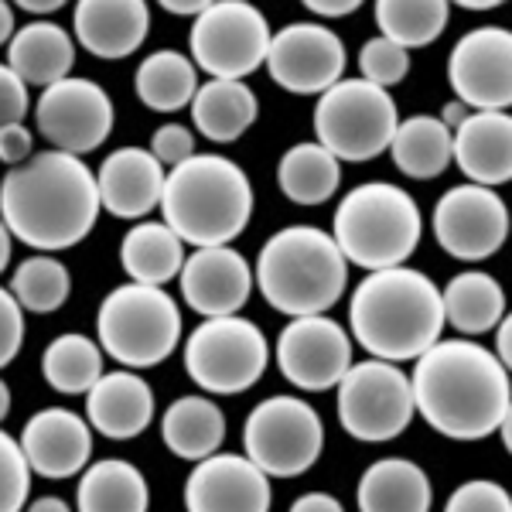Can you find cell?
I'll list each match as a JSON object with an SVG mask.
<instances>
[{
    "label": "cell",
    "mask_w": 512,
    "mask_h": 512,
    "mask_svg": "<svg viewBox=\"0 0 512 512\" xmlns=\"http://www.w3.org/2000/svg\"><path fill=\"white\" fill-rule=\"evenodd\" d=\"M11 243H14V236L7 233L4 219H0V274H4V267L11 263Z\"/></svg>",
    "instance_id": "obj_53"
},
{
    "label": "cell",
    "mask_w": 512,
    "mask_h": 512,
    "mask_svg": "<svg viewBox=\"0 0 512 512\" xmlns=\"http://www.w3.org/2000/svg\"><path fill=\"white\" fill-rule=\"evenodd\" d=\"M414 417L410 376L393 362H352L349 373L338 379V420L355 441H393L414 424Z\"/></svg>",
    "instance_id": "obj_12"
},
{
    "label": "cell",
    "mask_w": 512,
    "mask_h": 512,
    "mask_svg": "<svg viewBox=\"0 0 512 512\" xmlns=\"http://www.w3.org/2000/svg\"><path fill=\"white\" fill-rule=\"evenodd\" d=\"M465 117H468V106H461L458 99H454V103L444 106V113H441V117H437V120H441L448 130H454V127H458V123L465 120Z\"/></svg>",
    "instance_id": "obj_50"
},
{
    "label": "cell",
    "mask_w": 512,
    "mask_h": 512,
    "mask_svg": "<svg viewBox=\"0 0 512 512\" xmlns=\"http://www.w3.org/2000/svg\"><path fill=\"white\" fill-rule=\"evenodd\" d=\"M86 420L110 441L140 437L154 420V393L137 373H103L86 393Z\"/></svg>",
    "instance_id": "obj_24"
},
{
    "label": "cell",
    "mask_w": 512,
    "mask_h": 512,
    "mask_svg": "<svg viewBox=\"0 0 512 512\" xmlns=\"http://www.w3.org/2000/svg\"><path fill=\"white\" fill-rule=\"evenodd\" d=\"M31 489V468L21 444L0 431V512H24Z\"/></svg>",
    "instance_id": "obj_39"
},
{
    "label": "cell",
    "mask_w": 512,
    "mask_h": 512,
    "mask_svg": "<svg viewBox=\"0 0 512 512\" xmlns=\"http://www.w3.org/2000/svg\"><path fill=\"white\" fill-rule=\"evenodd\" d=\"M461 7H465V11H492V0H482V4H478V0H465V4H461Z\"/></svg>",
    "instance_id": "obj_55"
},
{
    "label": "cell",
    "mask_w": 512,
    "mask_h": 512,
    "mask_svg": "<svg viewBox=\"0 0 512 512\" xmlns=\"http://www.w3.org/2000/svg\"><path fill=\"white\" fill-rule=\"evenodd\" d=\"M359 72V79L373 82L379 89H390L410 76V52H403L400 45L386 38H369L359 48Z\"/></svg>",
    "instance_id": "obj_38"
},
{
    "label": "cell",
    "mask_w": 512,
    "mask_h": 512,
    "mask_svg": "<svg viewBox=\"0 0 512 512\" xmlns=\"http://www.w3.org/2000/svg\"><path fill=\"white\" fill-rule=\"evenodd\" d=\"M304 7L318 18H345V14L359 11V0H308Z\"/></svg>",
    "instance_id": "obj_46"
},
{
    "label": "cell",
    "mask_w": 512,
    "mask_h": 512,
    "mask_svg": "<svg viewBox=\"0 0 512 512\" xmlns=\"http://www.w3.org/2000/svg\"><path fill=\"white\" fill-rule=\"evenodd\" d=\"M41 376L55 393H89L96 386V379L103 376V349L86 335H59L41 355Z\"/></svg>",
    "instance_id": "obj_36"
},
{
    "label": "cell",
    "mask_w": 512,
    "mask_h": 512,
    "mask_svg": "<svg viewBox=\"0 0 512 512\" xmlns=\"http://www.w3.org/2000/svg\"><path fill=\"white\" fill-rule=\"evenodd\" d=\"M424 219L414 195L390 181H366L342 198L335 212V246L345 263L369 270L403 267L417 253Z\"/></svg>",
    "instance_id": "obj_6"
},
{
    "label": "cell",
    "mask_w": 512,
    "mask_h": 512,
    "mask_svg": "<svg viewBox=\"0 0 512 512\" xmlns=\"http://www.w3.org/2000/svg\"><path fill=\"white\" fill-rule=\"evenodd\" d=\"M24 342V311L11 291L0 287V369L11 366Z\"/></svg>",
    "instance_id": "obj_42"
},
{
    "label": "cell",
    "mask_w": 512,
    "mask_h": 512,
    "mask_svg": "<svg viewBox=\"0 0 512 512\" xmlns=\"http://www.w3.org/2000/svg\"><path fill=\"white\" fill-rule=\"evenodd\" d=\"M345 45L328 24L297 21L280 28L267 48V72L294 96H321L345 76Z\"/></svg>",
    "instance_id": "obj_14"
},
{
    "label": "cell",
    "mask_w": 512,
    "mask_h": 512,
    "mask_svg": "<svg viewBox=\"0 0 512 512\" xmlns=\"http://www.w3.org/2000/svg\"><path fill=\"white\" fill-rule=\"evenodd\" d=\"M492 355L506 369L512 366V325H509V318H502L499 325H495V349H492Z\"/></svg>",
    "instance_id": "obj_47"
},
{
    "label": "cell",
    "mask_w": 512,
    "mask_h": 512,
    "mask_svg": "<svg viewBox=\"0 0 512 512\" xmlns=\"http://www.w3.org/2000/svg\"><path fill=\"white\" fill-rule=\"evenodd\" d=\"M431 226L444 253L478 263L502 250L509 236V209L495 188L454 185L437 198Z\"/></svg>",
    "instance_id": "obj_15"
},
{
    "label": "cell",
    "mask_w": 512,
    "mask_h": 512,
    "mask_svg": "<svg viewBox=\"0 0 512 512\" xmlns=\"http://www.w3.org/2000/svg\"><path fill=\"white\" fill-rule=\"evenodd\" d=\"M18 444L31 472L59 482V478H72L86 468L89 454H93V427L76 410L48 407L24 424Z\"/></svg>",
    "instance_id": "obj_20"
},
{
    "label": "cell",
    "mask_w": 512,
    "mask_h": 512,
    "mask_svg": "<svg viewBox=\"0 0 512 512\" xmlns=\"http://www.w3.org/2000/svg\"><path fill=\"white\" fill-rule=\"evenodd\" d=\"M390 154L400 175L414 181L441 178L451 168V130L431 113H417L410 120H400L390 140Z\"/></svg>",
    "instance_id": "obj_32"
},
{
    "label": "cell",
    "mask_w": 512,
    "mask_h": 512,
    "mask_svg": "<svg viewBox=\"0 0 512 512\" xmlns=\"http://www.w3.org/2000/svg\"><path fill=\"white\" fill-rule=\"evenodd\" d=\"M38 130L55 151L62 154H93L113 134V99L99 82L69 76L41 93L35 106Z\"/></svg>",
    "instance_id": "obj_13"
},
{
    "label": "cell",
    "mask_w": 512,
    "mask_h": 512,
    "mask_svg": "<svg viewBox=\"0 0 512 512\" xmlns=\"http://www.w3.org/2000/svg\"><path fill=\"white\" fill-rule=\"evenodd\" d=\"M274 485L246 454H212L185 478L188 512H270Z\"/></svg>",
    "instance_id": "obj_18"
},
{
    "label": "cell",
    "mask_w": 512,
    "mask_h": 512,
    "mask_svg": "<svg viewBox=\"0 0 512 512\" xmlns=\"http://www.w3.org/2000/svg\"><path fill=\"white\" fill-rule=\"evenodd\" d=\"M72 65H76V41L55 21L24 24L7 45V69L24 86H55L69 79Z\"/></svg>",
    "instance_id": "obj_25"
},
{
    "label": "cell",
    "mask_w": 512,
    "mask_h": 512,
    "mask_svg": "<svg viewBox=\"0 0 512 512\" xmlns=\"http://www.w3.org/2000/svg\"><path fill=\"white\" fill-rule=\"evenodd\" d=\"M379 38L410 48H427L444 35L451 18V7L444 0H379L373 7Z\"/></svg>",
    "instance_id": "obj_35"
},
{
    "label": "cell",
    "mask_w": 512,
    "mask_h": 512,
    "mask_svg": "<svg viewBox=\"0 0 512 512\" xmlns=\"http://www.w3.org/2000/svg\"><path fill=\"white\" fill-rule=\"evenodd\" d=\"M441 308L444 325H454L461 335H485L506 318V294L492 274L465 270L441 291Z\"/></svg>",
    "instance_id": "obj_29"
},
{
    "label": "cell",
    "mask_w": 512,
    "mask_h": 512,
    "mask_svg": "<svg viewBox=\"0 0 512 512\" xmlns=\"http://www.w3.org/2000/svg\"><path fill=\"white\" fill-rule=\"evenodd\" d=\"M151 154L158 158V164L164 168H178L185 164L188 158H195V134L181 123H164L161 130H154V140H151Z\"/></svg>",
    "instance_id": "obj_41"
},
{
    "label": "cell",
    "mask_w": 512,
    "mask_h": 512,
    "mask_svg": "<svg viewBox=\"0 0 512 512\" xmlns=\"http://www.w3.org/2000/svg\"><path fill=\"white\" fill-rule=\"evenodd\" d=\"M414 410L451 441H482L509 420V369L472 338L434 342L410 376Z\"/></svg>",
    "instance_id": "obj_1"
},
{
    "label": "cell",
    "mask_w": 512,
    "mask_h": 512,
    "mask_svg": "<svg viewBox=\"0 0 512 512\" xmlns=\"http://www.w3.org/2000/svg\"><path fill=\"white\" fill-rule=\"evenodd\" d=\"M181 297L202 318H229L253 294V267L233 246H205L181 263Z\"/></svg>",
    "instance_id": "obj_19"
},
{
    "label": "cell",
    "mask_w": 512,
    "mask_h": 512,
    "mask_svg": "<svg viewBox=\"0 0 512 512\" xmlns=\"http://www.w3.org/2000/svg\"><path fill=\"white\" fill-rule=\"evenodd\" d=\"M161 441L175 458L202 461L219 454L226 441V417L209 396H178L161 417Z\"/></svg>",
    "instance_id": "obj_27"
},
{
    "label": "cell",
    "mask_w": 512,
    "mask_h": 512,
    "mask_svg": "<svg viewBox=\"0 0 512 512\" xmlns=\"http://www.w3.org/2000/svg\"><path fill=\"white\" fill-rule=\"evenodd\" d=\"M448 79L461 106L475 113H506L512 103V35L506 28H475L451 48Z\"/></svg>",
    "instance_id": "obj_17"
},
{
    "label": "cell",
    "mask_w": 512,
    "mask_h": 512,
    "mask_svg": "<svg viewBox=\"0 0 512 512\" xmlns=\"http://www.w3.org/2000/svg\"><path fill=\"white\" fill-rule=\"evenodd\" d=\"M256 117H260V103L246 82L209 79L205 86H198L192 99L195 130H202V137L216 140V144L239 140L256 123Z\"/></svg>",
    "instance_id": "obj_28"
},
{
    "label": "cell",
    "mask_w": 512,
    "mask_h": 512,
    "mask_svg": "<svg viewBox=\"0 0 512 512\" xmlns=\"http://www.w3.org/2000/svg\"><path fill=\"white\" fill-rule=\"evenodd\" d=\"M253 284L280 315H325L349 287V263L325 229L287 226L263 243L253 267Z\"/></svg>",
    "instance_id": "obj_5"
},
{
    "label": "cell",
    "mask_w": 512,
    "mask_h": 512,
    "mask_svg": "<svg viewBox=\"0 0 512 512\" xmlns=\"http://www.w3.org/2000/svg\"><path fill=\"white\" fill-rule=\"evenodd\" d=\"M451 164L468 185L495 188L512 178V117L509 113H468L451 130Z\"/></svg>",
    "instance_id": "obj_22"
},
{
    "label": "cell",
    "mask_w": 512,
    "mask_h": 512,
    "mask_svg": "<svg viewBox=\"0 0 512 512\" xmlns=\"http://www.w3.org/2000/svg\"><path fill=\"white\" fill-rule=\"evenodd\" d=\"M359 512H431L434 489L424 468L410 458H379L355 489Z\"/></svg>",
    "instance_id": "obj_26"
},
{
    "label": "cell",
    "mask_w": 512,
    "mask_h": 512,
    "mask_svg": "<svg viewBox=\"0 0 512 512\" xmlns=\"http://www.w3.org/2000/svg\"><path fill=\"white\" fill-rule=\"evenodd\" d=\"M14 38V7L0 0V45H11Z\"/></svg>",
    "instance_id": "obj_49"
},
{
    "label": "cell",
    "mask_w": 512,
    "mask_h": 512,
    "mask_svg": "<svg viewBox=\"0 0 512 512\" xmlns=\"http://www.w3.org/2000/svg\"><path fill=\"white\" fill-rule=\"evenodd\" d=\"M72 277L55 256H31L11 277V294L21 304V311L31 315H52L69 301Z\"/></svg>",
    "instance_id": "obj_37"
},
{
    "label": "cell",
    "mask_w": 512,
    "mask_h": 512,
    "mask_svg": "<svg viewBox=\"0 0 512 512\" xmlns=\"http://www.w3.org/2000/svg\"><path fill=\"white\" fill-rule=\"evenodd\" d=\"M164 226L181 243L229 246L246 233L253 216V181L236 161L219 154H195L164 175L161 205Z\"/></svg>",
    "instance_id": "obj_4"
},
{
    "label": "cell",
    "mask_w": 512,
    "mask_h": 512,
    "mask_svg": "<svg viewBox=\"0 0 512 512\" xmlns=\"http://www.w3.org/2000/svg\"><path fill=\"white\" fill-rule=\"evenodd\" d=\"M28 512H72V509L65 506L62 499H55V495H45V499H35V502H31Z\"/></svg>",
    "instance_id": "obj_52"
},
{
    "label": "cell",
    "mask_w": 512,
    "mask_h": 512,
    "mask_svg": "<svg viewBox=\"0 0 512 512\" xmlns=\"http://www.w3.org/2000/svg\"><path fill=\"white\" fill-rule=\"evenodd\" d=\"M79 512H147L151 492L137 465L123 458H103L82 472L76 489Z\"/></svg>",
    "instance_id": "obj_31"
},
{
    "label": "cell",
    "mask_w": 512,
    "mask_h": 512,
    "mask_svg": "<svg viewBox=\"0 0 512 512\" xmlns=\"http://www.w3.org/2000/svg\"><path fill=\"white\" fill-rule=\"evenodd\" d=\"M277 185L294 205H321L342 185V164L321 144H294L277 164Z\"/></svg>",
    "instance_id": "obj_34"
},
{
    "label": "cell",
    "mask_w": 512,
    "mask_h": 512,
    "mask_svg": "<svg viewBox=\"0 0 512 512\" xmlns=\"http://www.w3.org/2000/svg\"><path fill=\"white\" fill-rule=\"evenodd\" d=\"M444 512H512V499L499 482L475 478V482H465L451 492Z\"/></svg>",
    "instance_id": "obj_40"
},
{
    "label": "cell",
    "mask_w": 512,
    "mask_h": 512,
    "mask_svg": "<svg viewBox=\"0 0 512 512\" xmlns=\"http://www.w3.org/2000/svg\"><path fill=\"white\" fill-rule=\"evenodd\" d=\"M243 448L267 478H297L321 458L325 427L311 403L297 396H270L246 417Z\"/></svg>",
    "instance_id": "obj_10"
},
{
    "label": "cell",
    "mask_w": 512,
    "mask_h": 512,
    "mask_svg": "<svg viewBox=\"0 0 512 512\" xmlns=\"http://www.w3.org/2000/svg\"><path fill=\"white\" fill-rule=\"evenodd\" d=\"M99 349L130 369L161 366L181 342V311L164 287L123 284L96 311Z\"/></svg>",
    "instance_id": "obj_7"
},
{
    "label": "cell",
    "mask_w": 512,
    "mask_h": 512,
    "mask_svg": "<svg viewBox=\"0 0 512 512\" xmlns=\"http://www.w3.org/2000/svg\"><path fill=\"white\" fill-rule=\"evenodd\" d=\"M7 414H11V390H7V383L0 379V424H4Z\"/></svg>",
    "instance_id": "obj_54"
},
{
    "label": "cell",
    "mask_w": 512,
    "mask_h": 512,
    "mask_svg": "<svg viewBox=\"0 0 512 512\" xmlns=\"http://www.w3.org/2000/svg\"><path fill=\"white\" fill-rule=\"evenodd\" d=\"M270 24L246 0H209L202 14L192 21L188 48L195 69L212 79L243 82L267 62Z\"/></svg>",
    "instance_id": "obj_11"
},
{
    "label": "cell",
    "mask_w": 512,
    "mask_h": 512,
    "mask_svg": "<svg viewBox=\"0 0 512 512\" xmlns=\"http://www.w3.org/2000/svg\"><path fill=\"white\" fill-rule=\"evenodd\" d=\"M24 113H28V86L0 62V130L21 123Z\"/></svg>",
    "instance_id": "obj_43"
},
{
    "label": "cell",
    "mask_w": 512,
    "mask_h": 512,
    "mask_svg": "<svg viewBox=\"0 0 512 512\" xmlns=\"http://www.w3.org/2000/svg\"><path fill=\"white\" fill-rule=\"evenodd\" d=\"M355 342L379 362L420 359L444 332L441 291L414 267L376 270L355 287L349 304Z\"/></svg>",
    "instance_id": "obj_3"
},
{
    "label": "cell",
    "mask_w": 512,
    "mask_h": 512,
    "mask_svg": "<svg viewBox=\"0 0 512 512\" xmlns=\"http://www.w3.org/2000/svg\"><path fill=\"white\" fill-rule=\"evenodd\" d=\"M76 41L96 59H127L151 31L144 0H82L76 4Z\"/></svg>",
    "instance_id": "obj_23"
},
{
    "label": "cell",
    "mask_w": 512,
    "mask_h": 512,
    "mask_svg": "<svg viewBox=\"0 0 512 512\" xmlns=\"http://www.w3.org/2000/svg\"><path fill=\"white\" fill-rule=\"evenodd\" d=\"M400 127L396 99L390 89H379L366 79H342L315 106V144L325 147L335 161H373L390 151V140Z\"/></svg>",
    "instance_id": "obj_8"
},
{
    "label": "cell",
    "mask_w": 512,
    "mask_h": 512,
    "mask_svg": "<svg viewBox=\"0 0 512 512\" xmlns=\"http://www.w3.org/2000/svg\"><path fill=\"white\" fill-rule=\"evenodd\" d=\"M120 263L130 284L164 287L181 274L185 263V243L171 233L164 222H137L120 246Z\"/></svg>",
    "instance_id": "obj_30"
},
{
    "label": "cell",
    "mask_w": 512,
    "mask_h": 512,
    "mask_svg": "<svg viewBox=\"0 0 512 512\" xmlns=\"http://www.w3.org/2000/svg\"><path fill=\"white\" fill-rule=\"evenodd\" d=\"M99 205L117 219H144L161 205L164 168L144 147H120L96 171Z\"/></svg>",
    "instance_id": "obj_21"
},
{
    "label": "cell",
    "mask_w": 512,
    "mask_h": 512,
    "mask_svg": "<svg viewBox=\"0 0 512 512\" xmlns=\"http://www.w3.org/2000/svg\"><path fill=\"white\" fill-rule=\"evenodd\" d=\"M291 512H345L342 502L328 492H308L291 502Z\"/></svg>",
    "instance_id": "obj_45"
},
{
    "label": "cell",
    "mask_w": 512,
    "mask_h": 512,
    "mask_svg": "<svg viewBox=\"0 0 512 512\" xmlns=\"http://www.w3.org/2000/svg\"><path fill=\"white\" fill-rule=\"evenodd\" d=\"M99 188L76 154L41 151L0 181V219L7 233L41 253L69 250L96 226Z\"/></svg>",
    "instance_id": "obj_2"
},
{
    "label": "cell",
    "mask_w": 512,
    "mask_h": 512,
    "mask_svg": "<svg viewBox=\"0 0 512 512\" xmlns=\"http://www.w3.org/2000/svg\"><path fill=\"white\" fill-rule=\"evenodd\" d=\"M137 99L154 113H178L192 106L198 93V69L185 52L161 48L137 65L134 76Z\"/></svg>",
    "instance_id": "obj_33"
},
{
    "label": "cell",
    "mask_w": 512,
    "mask_h": 512,
    "mask_svg": "<svg viewBox=\"0 0 512 512\" xmlns=\"http://www.w3.org/2000/svg\"><path fill=\"white\" fill-rule=\"evenodd\" d=\"M18 7L28 14H55V11H62V0H21Z\"/></svg>",
    "instance_id": "obj_51"
},
{
    "label": "cell",
    "mask_w": 512,
    "mask_h": 512,
    "mask_svg": "<svg viewBox=\"0 0 512 512\" xmlns=\"http://www.w3.org/2000/svg\"><path fill=\"white\" fill-rule=\"evenodd\" d=\"M164 11L168 14H185V18H198V14L205 11V7H209V0H164Z\"/></svg>",
    "instance_id": "obj_48"
},
{
    "label": "cell",
    "mask_w": 512,
    "mask_h": 512,
    "mask_svg": "<svg viewBox=\"0 0 512 512\" xmlns=\"http://www.w3.org/2000/svg\"><path fill=\"white\" fill-rule=\"evenodd\" d=\"M352 366V338L328 315L294 318L277 338V369L304 393H325Z\"/></svg>",
    "instance_id": "obj_16"
},
{
    "label": "cell",
    "mask_w": 512,
    "mask_h": 512,
    "mask_svg": "<svg viewBox=\"0 0 512 512\" xmlns=\"http://www.w3.org/2000/svg\"><path fill=\"white\" fill-rule=\"evenodd\" d=\"M270 362L267 335L253 321L205 318L192 335L185 338V373L202 386L205 393L236 396L260 383Z\"/></svg>",
    "instance_id": "obj_9"
},
{
    "label": "cell",
    "mask_w": 512,
    "mask_h": 512,
    "mask_svg": "<svg viewBox=\"0 0 512 512\" xmlns=\"http://www.w3.org/2000/svg\"><path fill=\"white\" fill-rule=\"evenodd\" d=\"M31 134L24 123H11V127L0 130V161L11 164V168H18V164H24L31 158Z\"/></svg>",
    "instance_id": "obj_44"
}]
</instances>
